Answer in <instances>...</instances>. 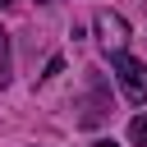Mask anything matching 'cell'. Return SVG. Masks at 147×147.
Segmentation results:
<instances>
[{"instance_id": "cell-1", "label": "cell", "mask_w": 147, "mask_h": 147, "mask_svg": "<svg viewBox=\"0 0 147 147\" xmlns=\"http://www.w3.org/2000/svg\"><path fill=\"white\" fill-rule=\"evenodd\" d=\"M110 74L119 78V87H124L129 101H147V64L142 60H133L129 51H115L110 55Z\"/></svg>"}, {"instance_id": "cell-2", "label": "cell", "mask_w": 147, "mask_h": 147, "mask_svg": "<svg viewBox=\"0 0 147 147\" xmlns=\"http://www.w3.org/2000/svg\"><path fill=\"white\" fill-rule=\"evenodd\" d=\"M92 28H96V41L106 46V55H115V51H129V23H124L115 9H101V14L92 18Z\"/></svg>"}, {"instance_id": "cell-3", "label": "cell", "mask_w": 147, "mask_h": 147, "mask_svg": "<svg viewBox=\"0 0 147 147\" xmlns=\"http://www.w3.org/2000/svg\"><path fill=\"white\" fill-rule=\"evenodd\" d=\"M9 69H14V55H9V32L0 28V87L9 83Z\"/></svg>"}, {"instance_id": "cell-4", "label": "cell", "mask_w": 147, "mask_h": 147, "mask_svg": "<svg viewBox=\"0 0 147 147\" xmlns=\"http://www.w3.org/2000/svg\"><path fill=\"white\" fill-rule=\"evenodd\" d=\"M129 138H133V147H147V115H138L129 124Z\"/></svg>"}, {"instance_id": "cell-5", "label": "cell", "mask_w": 147, "mask_h": 147, "mask_svg": "<svg viewBox=\"0 0 147 147\" xmlns=\"http://www.w3.org/2000/svg\"><path fill=\"white\" fill-rule=\"evenodd\" d=\"M92 147H119V142H110V138H96V142H92Z\"/></svg>"}, {"instance_id": "cell-6", "label": "cell", "mask_w": 147, "mask_h": 147, "mask_svg": "<svg viewBox=\"0 0 147 147\" xmlns=\"http://www.w3.org/2000/svg\"><path fill=\"white\" fill-rule=\"evenodd\" d=\"M5 5H9V0H0V9H5Z\"/></svg>"}, {"instance_id": "cell-7", "label": "cell", "mask_w": 147, "mask_h": 147, "mask_svg": "<svg viewBox=\"0 0 147 147\" xmlns=\"http://www.w3.org/2000/svg\"><path fill=\"white\" fill-rule=\"evenodd\" d=\"M37 5H51V0H37Z\"/></svg>"}]
</instances>
